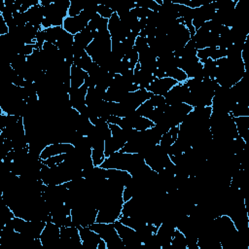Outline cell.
<instances>
[{
  "instance_id": "5bb4252c",
  "label": "cell",
  "mask_w": 249,
  "mask_h": 249,
  "mask_svg": "<svg viewBox=\"0 0 249 249\" xmlns=\"http://www.w3.org/2000/svg\"><path fill=\"white\" fill-rule=\"evenodd\" d=\"M94 35L95 34L87 26L81 32L74 35V45L86 50L87 47L92 42Z\"/></svg>"
},
{
  "instance_id": "30bf717a",
  "label": "cell",
  "mask_w": 249,
  "mask_h": 249,
  "mask_svg": "<svg viewBox=\"0 0 249 249\" xmlns=\"http://www.w3.org/2000/svg\"><path fill=\"white\" fill-rule=\"evenodd\" d=\"M156 79L154 74L147 69H144L137 63L133 69V83L140 89H147V87Z\"/></svg>"
},
{
  "instance_id": "5b68a950",
  "label": "cell",
  "mask_w": 249,
  "mask_h": 249,
  "mask_svg": "<svg viewBox=\"0 0 249 249\" xmlns=\"http://www.w3.org/2000/svg\"><path fill=\"white\" fill-rule=\"evenodd\" d=\"M190 95V89L185 83L176 84L168 92L164 95L165 103L167 105H173L177 103H186Z\"/></svg>"
},
{
  "instance_id": "277c9868",
  "label": "cell",
  "mask_w": 249,
  "mask_h": 249,
  "mask_svg": "<svg viewBox=\"0 0 249 249\" xmlns=\"http://www.w3.org/2000/svg\"><path fill=\"white\" fill-rule=\"evenodd\" d=\"M44 249H56L60 240V228L53 222H48L40 235Z\"/></svg>"
},
{
  "instance_id": "7402d4cb",
  "label": "cell",
  "mask_w": 249,
  "mask_h": 249,
  "mask_svg": "<svg viewBox=\"0 0 249 249\" xmlns=\"http://www.w3.org/2000/svg\"><path fill=\"white\" fill-rule=\"evenodd\" d=\"M97 14L98 16H100L103 18L109 19L112 15L114 14V12L112 11V9L108 6V5H104V4H98L97 5Z\"/></svg>"
},
{
  "instance_id": "9c48e42d",
  "label": "cell",
  "mask_w": 249,
  "mask_h": 249,
  "mask_svg": "<svg viewBox=\"0 0 249 249\" xmlns=\"http://www.w3.org/2000/svg\"><path fill=\"white\" fill-rule=\"evenodd\" d=\"M79 232L84 249H97L101 237L89 227L79 228Z\"/></svg>"
},
{
  "instance_id": "4fadbf2b",
  "label": "cell",
  "mask_w": 249,
  "mask_h": 249,
  "mask_svg": "<svg viewBox=\"0 0 249 249\" xmlns=\"http://www.w3.org/2000/svg\"><path fill=\"white\" fill-rule=\"evenodd\" d=\"M126 142L127 141L124 138L119 137V136L118 137L111 136L110 138L105 140V143H104L105 158H108L112 154L121 151Z\"/></svg>"
},
{
  "instance_id": "2e32d148",
  "label": "cell",
  "mask_w": 249,
  "mask_h": 249,
  "mask_svg": "<svg viewBox=\"0 0 249 249\" xmlns=\"http://www.w3.org/2000/svg\"><path fill=\"white\" fill-rule=\"evenodd\" d=\"M237 133L240 137H242L245 141H247L249 134V116L244 117H236L233 118Z\"/></svg>"
},
{
  "instance_id": "6da1fadb",
  "label": "cell",
  "mask_w": 249,
  "mask_h": 249,
  "mask_svg": "<svg viewBox=\"0 0 249 249\" xmlns=\"http://www.w3.org/2000/svg\"><path fill=\"white\" fill-rule=\"evenodd\" d=\"M145 163L144 159L139 154H130L119 151L112 154L108 158H105L100 166L106 169L114 168L125 170L130 174H133Z\"/></svg>"
},
{
  "instance_id": "e0dca14e",
  "label": "cell",
  "mask_w": 249,
  "mask_h": 249,
  "mask_svg": "<svg viewBox=\"0 0 249 249\" xmlns=\"http://www.w3.org/2000/svg\"><path fill=\"white\" fill-rule=\"evenodd\" d=\"M231 115L233 118L249 116V103L236 102L231 112Z\"/></svg>"
},
{
  "instance_id": "7a4b0ae2",
  "label": "cell",
  "mask_w": 249,
  "mask_h": 249,
  "mask_svg": "<svg viewBox=\"0 0 249 249\" xmlns=\"http://www.w3.org/2000/svg\"><path fill=\"white\" fill-rule=\"evenodd\" d=\"M94 231L107 244V249H125V245L114 226V223L95 222L89 227Z\"/></svg>"
},
{
  "instance_id": "ba28073f",
  "label": "cell",
  "mask_w": 249,
  "mask_h": 249,
  "mask_svg": "<svg viewBox=\"0 0 249 249\" xmlns=\"http://www.w3.org/2000/svg\"><path fill=\"white\" fill-rule=\"evenodd\" d=\"M88 86L84 84L82 87L78 89H70L68 94H69V100L71 103L72 108L80 112L87 104H86V95L88 92Z\"/></svg>"
},
{
  "instance_id": "9a60e30c",
  "label": "cell",
  "mask_w": 249,
  "mask_h": 249,
  "mask_svg": "<svg viewBox=\"0 0 249 249\" xmlns=\"http://www.w3.org/2000/svg\"><path fill=\"white\" fill-rule=\"evenodd\" d=\"M88 73L83 69L77 67L76 65L72 64L71 71H70V84L71 89H78L85 84V81L88 77Z\"/></svg>"
},
{
  "instance_id": "8992f818",
  "label": "cell",
  "mask_w": 249,
  "mask_h": 249,
  "mask_svg": "<svg viewBox=\"0 0 249 249\" xmlns=\"http://www.w3.org/2000/svg\"><path fill=\"white\" fill-rule=\"evenodd\" d=\"M89 22V18L82 12L80 15L76 17H66L63 20L62 27L68 33L75 35L85 29Z\"/></svg>"
},
{
  "instance_id": "ffe728a7",
  "label": "cell",
  "mask_w": 249,
  "mask_h": 249,
  "mask_svg": "<svg viewBox=\"0 0 249 249\" xmlns=\"http://www.w3.org/2000/svg\"><path fill=\"white\" fill-rule=\"evenodd\" d=\"M91 160L94 166H100L105 160L104 150L102 149H91Z\"/></svg>"
},
{
  "instance_id": "52a82bcc",
  "label": "cell",
  "mask_w": 249,
  "mask_h": 249,
  "mask_svg": "<svg viewBox=\"0 0 249 249\" xmlns=\"http://www.w3.org/2000/svg\"><path fill=\"white\" fill-rule=\"evenodd\" d=\"M178 82L172 78L164 77L160 79H155L148 87L147 90L153 94L164 96L169 89H171Z\"/></svg>"
},
{
  "instance_id": "44dd1931",
  "label": "cell",
  "mask_w": 249,
  "mask_h": 249,
  "mask_svg": "<svg viewBox=\"0 0 249 249\" xmlns=\"http://www.w3.org/2000/svg\"><path fill=\"white\" fill-rule=\"evenodd\" d=\"M66 154H61V155H56L53 157H51L47 160H43V163L49 167H53L61 163L65 160Z\"/></svg>"
},
{
  "instance_id": "8fae6325",
  "label": "cell",
  "mask_w": 249,
  "mask_h": 249,
  "mask_svg": "<svg viewBox=\"0 0 249 249\" xmlns=\"http://www.w3.org/2000/svg\"><path fill=\"white\" fill-rule=\"evenodd\" d=\"M74 148V145L70 143H53L49 144L41 153L40 158L42 160H47L51 157L56 156V155H61V154H66L70 152Z\"/></svg>"
},
{
  "instance_id": "cb8c5ba5",
  "label": "cell",
  "mask_w": 249,
  "mask_h": 249,
  "mask_svg": "<svg viewBox=\"0 0 249 249\" xmlns=\"http://www.w3.org/2000/svg\"><path fill=\"white\" fill-rule=\"evenodd\" d=\"M36 49V46L33 45V44H24L18 51V53L19 54H22L24 56H28L30 55L33 51Z\"/></svg>"
},
{
  "instance_id": "ac0fdd59",
  "label": "cell",
  "mask_w": 249,
  "mask_h": 249,
  "mask_svg": "<svg viewBox=\"0 0 249 249\" xmlns=\"http://www.w3.org/2000/svg\"><path fill=\"white\" fill-rule=\"evenodd\" d=\"M165 75H166V77L176 80L178 83H185L188 80L187 74L182 69H180L178 67H173V68L169 69L168 71L165 72Z\"/></svg>"
},
{
  "instance_id": "d6986e66",
  "label": "cell",
  "mask_w": 249,
  "mask_h": 249,
  "mask_svg": "<svg viewBox=\"0 0 249 249\" xmlns=\"http://www.w3.org/2000/svg\"><path fill=\"white\" fill-rule=\"evenodd\" d=\"M85 6H86V3H84V2L71 1L70 7L68 9V17H76V16L80 15L83 12Z\"/></svg>"
},
{
  "instance_id": "3957f363",
  "label": "cell",
  "mask_w": 249,
  "mask_h": 249,
  "mask_svg": "<svg viewBox=\"0 0 249 249\" xmlns=\"http://www.w3.org/2000/svg\"><path fill=\"white\" fill-rule=\"evenodd\" d=\"M114 226L118 231V234L124 241L125 249H140L142 241L135 230L122 224L119 220L114 222Z\"/></svg>"
},
{
  "instance_id": "7c38bea8",
  "label": "cell",
  "mask_w": 249,
  "mask_h": 249,
  "mask_svg": "<svg viewBox=\"0 0 249 249\" xmlns=\"http://www.w3.org/2000/svg\"><path fill=\"white\" fill-rule=\"evenodd\" d=\"M26 18L28 23L32 24L38 29H42V21L44 19V10L43 7L39 4L32 6L26 13Z\"/></svg>"
},
{
  "instance_id": "603a6c76",
  "label": "cell",
  "mask_w": 249,
  "mask_h": 249,
  "mask_svg": "<svg viewBox=\"0 0 249 249\" xmlns=\"http://www.w3.org/2000/svg\"><path fill=\"white\" fill-rule=\"evenodd\" d=\"M14 21L15 24L17 26H24L26 23H28L27 21V18H26V14L25 13H19L17 12L14 14Z\"/></svg>"
}]
</instances>
